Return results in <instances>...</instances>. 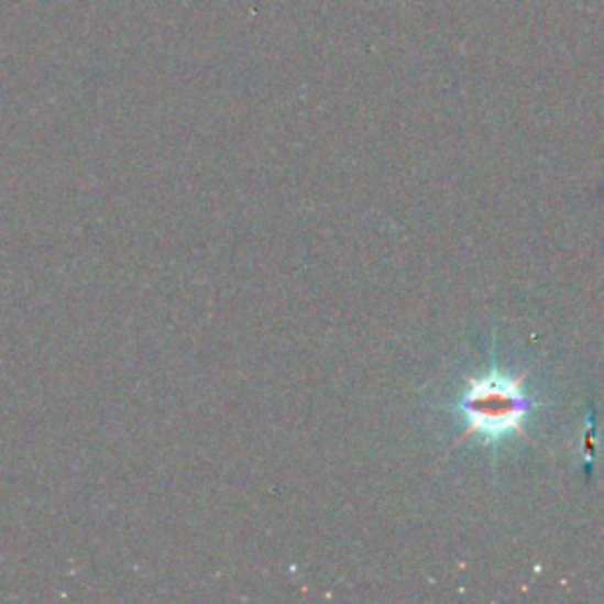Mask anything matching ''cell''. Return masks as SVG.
Returning a JSON list of instances; mask_svg holds the SVG:
<instances>
[{
    "label": "cell",
    "instance_id": "obj_1",
    "mask_svg": "<svg viewBox=\"0 0 604 604\" xmlns=\"http://www.w3.org/2000/svg\"><path fill=\"white\" fill-rule=\"evenodd\" d=\"M531 406L525 381L496 369L472 378L459 402L468 435L480 437L486 444H498L525 432Z\"/></svg>",
    "mask_w": 604,
    "mask_h": 604
}]
</instances>
